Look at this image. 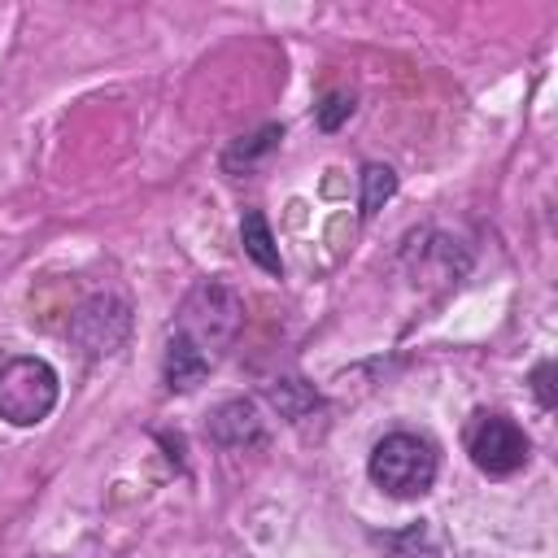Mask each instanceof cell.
I'll list each match as a JSON object with an SVG mask.
<instances>
[{
  "label": "cell",
  "mask_w": 558,
  "mask_h": 558,
  "mask_svg": "<svg viewBox=\"0 0 558 558\" xmlns=\"http://www.w3.org/2000/svg\"><path fill=\"white\" fill-rule=\"evenodd\" d=\"M366 471H371V480H375L384 493L410 501V497H423V493L436 484L440 453H436V445H432L427 436H418V432H392V436H384V440L371 449Z\"/></svg>",
  "instance_id": "1"
},
{
  "label": "cell",
  "mask_w": 558,
  "mask_h": 558,
  "mask_svg": "<svg viewBox=\"0 0 558 558\" xmlns=\"http://www.w3.org/2000/svg\"><path fill=\"white\" fill-rule=\"evenodd\" d=\"M61 379L44 357H9L0 366V418L13 427H35L57 410Z\"/></svg>",
  "instance_id": "2"
},
{
  "label": "cell",
  "mask_w": 558,
  "mask_h": 558,
  "mask_svg": "<svg viewBox=\"0 0 558 558\" xmlns=\"http://www.w3.org/2000/svg\"><path fill=\"white\" fill-rule=\"evenodd\" d=\"M466 453H471V462L484 471V475H514L523 462H527V453H532V445H527V436H523V427L514 423V418H506V414H475L471 423H466Z\"/></svg>",
  "instance_id": "3"
},
{
  "label": "cell",
  "mask_w": 558,
  "mask_h": 558,
  "mask_svg": "<svg viewBox=\"0 0 558 558\" xmlns=\"http://www.w3.org/2000/svg\"><path fill=\"white\" fill-rule=\"evenodd\" d=\"M235 323H240V301H235L222 283H201V288L187 296L183 318H179V327H174V331L192 336V340L214 357V349L231 340Z\"/></svg>",
  "instance_id": "4"
},
{
  "label": "cell",
  "mask_w": 558,
  "mask_h": 558,
  "mask_svg": "<svg viewBox=\"0 0 558 558\" xmlns=\"http://www.w3.org/2000/svg\"><path fill=\"white\" fill-rule=\"evenodd\" d=\"M131 331V310L118 296H92L70 314V340L78 344V353L87 357H105L118 353L122 340Z\"/></svg>",
  "instance_id": "5"
},
{
  "label": "cell",
  "mask_w": 558,
  "mask_h": 558,
  "mask_svg": "<svg viewBox=\"0 0 558 558\" xmlns=\"http://www.w3.org/2000/svg\"><path fill=\"white\" fill-rule=\"evenodd\" d=\"M209 366H214V357L192 340V336H183V331H170V340H166V384L174 388V392H192L196 384H205V375H209Z\"/></svg>",
  "instance_id": "6"
},
{
  "label": "cell",
  "mask_w": 558,
  "mask_h": 558,
  "mask_svg": "<svg viewBox=\"0 0 558 558\" xmlns=\"http://www.w3.org/2000/svg\"><path fill=\"white\" fill-rule=\"evenodd\" d=\"M209 436H214L222 449H244V445L262 440V418H257L253 401H222V405L209 414Z\"/></svg>",
  "instance_id": "7"
},
{
  "label": "cell",
  "mask_w": 558,
  "mask_h": 558,
  "mask_svg": "<svg viewBox=\"0 0 558 558\" xmlns=\"http://www.w3.org/2000/svg\"><path fill=\"white\" fill-rule=\"evenodd\" d=\"M240 244H244V253H248L266 275H283V257H279V244H275V235H270L266 214L248 209V214L240 218Z\"/></svg>",
  "instance_id": "8"
},
{
  "label": "cell",
  "mask_w": 558,
  "mask_h": 558,
  "mask_svg": "<svg viewBox=\"0 0 558 558\" xmlns=\"http://www.w3.org/2000/svg\"><path fill=\"white\" fill-rule=\"evenodd\" d=\"M379 541H384L388 558H440V549H436L427 523H410V527L388 532V536H379Z\"/></svg>",
  "instance_id": "9"
},
{
  "label": "cell",
  "mask_w": 558,
  "mask_h": 558,
  "mask_svg": "<svg viewBox=\"0 0 558 558\" xmlns=\"http://www.w3.org/2000/svg\"><path fill=\"white\" fill-rule=\"evenodd\" d=\"M279 140H283V131H279V126H262L257 135L235 140V144L227 148L222 166H227V170H248V166H253V161H262V157H266V153H270Z\"/></svg>",
  "instance_id": "10"
},
{
  "label": "cell",
  "mask_w": 558,
  "mask_h": 558,
  "mask_svg": "<svg viewBox=\"0 0 558 558\" xmlns=\"http://www.w3.org/2000/svg\"><path fill=\"white\" fill-rule=\"evenodd\" d=\"M392 192H397V174L388 166H379V161L362 166V218H375Z\"/></svg>",
  "instance_id": "11"
},
{
  "label": "cell",
  "mask_w": 558,
  "mask_h": 558,
  "mask_svg": "<svg viewBox=\"0 0 558 558\" xmlns=\"http://www.w3.org/2000/svg\"><path fill=\"white\" fill-rule=\"evenodd\" d=\"M349 113H353V96H349V92H327L323 105H318V126H323V131H336Z\"/></svg>",
  "instance_id": "12"
},
{
  "label": "cell",
  "mask_w": 558,
  "mask_h": 558,
  "mask_svg": "<svg viewBox=\"0 0 558 558\" xmlns=\"http://www.w3.org/2000/svg\"><path fill=\"white\" fill-rule=\"evenodd\" d=\"M532 392H536L541 410H554V405H558V388H554V362H541V366L532 371Z\"/></svg>",
  "instance_id": "13"
}]
</instances>
